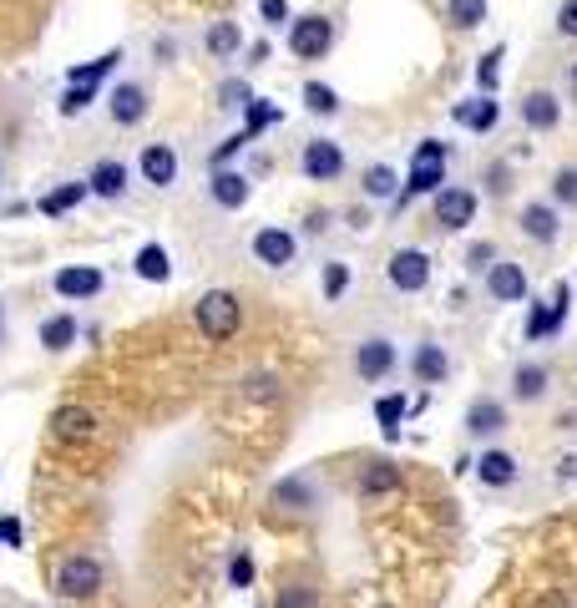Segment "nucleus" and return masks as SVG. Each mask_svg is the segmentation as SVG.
I'll return each mask as SVG.
<instances>
[{
	"mask_svg": "<svg viewBox=\"0 0 577 608\" xmlns=\"http://www.w3.org/2000/svg\"><path fill=\"white\" fill-rule=\"evenodd\" d=\"M329 223H335V213H329V208H314V213L304 218V239H324Z\"/></svg>",
	"mask_w": 577,
	"mask_h": 608,
	"instance_id": "obj_49",
	"label": "nucleus"
},
{
	"mask_svg": "<svg viewBox=\"0 0 577 608\" xmlns=\"http://www.w3.org/2000/svg\"><path fill=\"white\" fill-rule=\"evenodd\" d=\"M269 507H274L279 517H314V512L324 507V482H319V472H309V467L284 472V477L269 487Z\"/></svg>",
	"mask_w": 577,
	"mask_h": 608,
	"instance_id": "obj_3",
	"label": "nucleus"
},
{
	"mask_svg": "<svg viewBox=\"0 0 577 608\" xmlns=\"http://www.w3.org/2000/svg\"><path fill=\"white\" fill-rule=\"evenodd\" d=\"M228 588H254V553L249 548H233V558H228Z\"/></svg>",
	"mask_w": 577,
	"mask_h": 608,
	"instance_id": "obj_45",
	"label": "nucleus"
},
{
	"mask_svg": "<svg viewBox=\"0 0 577 608\" xmlns=\"http://www.w3.org/2000/svg\"><path fill=\"white\" fill-rule=\"evenodd\" d=\"M102 583H107V568H102L97 553H66V558L51 568V588H56L61 598H71V603L92 598Z\"/></svg>",
	"mask_w": 577,
	"mask_h": 608,
	"instance_id": "obj_4",
	"label": "nucleus"
},
{
	"mask_svg": "<svg viewBox=\"0 0 577 608\" xmlns=\"http://www.w3.org/2000/svg\"><path fill=\"white\" fill-rule=\"evenodd\" d=\"M92 193H87V178H71V183H56V188H46L41 198H36V213L41 218H66L71 208H81Z\"/></svg>",
	"mask_w": 577,
	"mask_h": 608,
	"instance_id": "obj_28",
	"label": "nucleus"
},
{
	"mask_svg": "<svg viewBox=\"0 0 577 608\" xmlns=\"http://www.w3.org/2000/svg\"><path fill=\"white\" fill-rule=\"evenodd\" d=\"M405 370H410V380H416V386H446V380H451V350H446L436 335H426V340L410 345Z\"/></svg>",
	"mask_w": 577,
	"mask_h": 608,
	"instance_id": "obj_12",
	"label": "nucleus"
},
{
	"mask_svg": "<svg viewBox=\"0 0 577 608\" xmlns=\"http://www.w3.org/2000/svg\"><path fill=\"white\" fill-rule=\"evenodd\" d=\"M147 112H152V92H147L142 82H117V87L107 92V117H112L117 127H142Z\"/></svg>",
	"mask_w": 577,
	"mask_h": 608,
	"instance_id": "obj_21",
	"label": "nucleus"
},
{
	"mask_svg": "<svg viewBox=\"0 0 577 608\" xmlns=\"http://www.w3.org/2000/svg\"><path fill=\"white\" fill-rule=\"evenodd\" d=\"M395 370H400V340L390 330H365L350 340V375L360 386H390Z\"/></svg>",
	"mask_w": 577,
	"mask_h": 608,
	"instance_id": "obj_1",
	"label": "nucleus"
},
{
	"mask_svg": "<svg viewBox=\"0 0 577 608\" xmlns=\"http://www.w3.org/2000/svg\"><path fill=\"white\" fill-rule=\"evenodd\" d=\"M547 203H557L562 213L577 208V163H562V168L552 173V183H547Z\"/></svg>",
	"mask_w": 577,
	"mask_h": 608,
	"instance_id": "obj_38",
	"label": "nucleus"
},
{
	"mask_svg": "<svg viewBox=\"0 0 577 608\" xmlns=\"http://www.w3.org/2000/svg\"><path fill=\"white\" fill-rule=\"evenodd\" d=\"M547 391H552V365L547 360H517L512 365V380H507L512 406H537V401H547Z\"/></svg>",
	"mask_w": 577,
	"mask_h": 608,
	"instance_id": "obj_19",
	"label": "nucleus"
},
{
	"mask_svg": "<svg viewBox=\"0 0 577 608\" xmlns=\"http://www.w3.org/2000/svg\"><path fill=\"white\" fill-rule=\"evenodd\" d=\"M517 228H522V239L537 244V249H552L562 239V208L547 203V198H527L517 208Z\"/></svg>",
	"mask_w": 577,
	"mask_h": 608,
	"instance_id": "obj_13",
	"label": "nucleus"
},
{
	"mask_svg": "<svg viewBox=\"0 0 577 608\" xmlns=\"http://www.w3.org/2000/svg\"><path fill=\"white\" fill-rule=\"evenodd\" d=\"M132 173H137V178H142L147 188L168 193V188L178 183V173H183V158H178V147H173V142H147V147L137 152Z\"/></svg>",
	"mask_w": 577,
	"mask_h": 608,
	"instance_id": "obj_11",
	"label": "nucleus"
},
{
	"mask_svg": "<svg viewBox=\"0 0 577 608\" xmlns=\"http://www.w3.org/2000/svg\"><path fill=\"white\" fill-rule=\"evenodd\" d=\"M127 188H132V163H122V158H97V163L87 168V193H92V198L122 203Z\"/></svg>",
	"mask_w": 577,
	"mask_h": 608,
	"instance_id": "obj_22",
	"label": "nucleus"
},
{
	"mask_svg": "<svg viewBox=\"0 0 577 608\" xmlns=\"http://www.w3.org/2000/svg\"><path fill=\"white\" fill-rule=\"evenodd\" d=\"M254 193V178L249 173H238V168H208V183H203V198L223 213H238L243 203H249Z\"/></svg>",
	"mask_w": 577,
	"mask_h": 608,
	"instance_id": "obj_18",
	"label": "nucleus"
},
{
	"mask_svg": "<svg viewBox=\"0 0 577 608\" xmlns=\"http://www.w3.org/2000/svg\"><path fill=\"white\" fill-rule=\"evenodd\" d=\"M567 102H577V61H567Z\"/></svg>",
	"mask_w": 577,
	"mask_h": 608,
	"instance_id": "obj_55",
	"label": "nucleus"
},
{
	"mask_svg": "<svg viewBox=\"0 0 577 608\" xmlns=\"http://www.w3.org/2000/svg\"><path fill=\"white\" fill-rule=\"evenodd\" d=\"M481 294H486V304H522V299L532 294L527 264H522V259H512V254H502L497 264H491V269L481 274Z\"/></svg>",
	"mask_w": 577,
	"mask_h": 608,
	"instance_id": "obj_9",
	"label": "nucleus"
},
{
	"mask_svg": "<svg viewBox=\"0 0 577 608\" xmlns=\"http://www.w3.org/2000/svg\"><path fill=\"white\" fill-rule=\"evenodd\" d=\"M132 274L147 279V284H168V279H173V259H168V249H162V244H142V249L132 254Z\"/></svg>",
	"mask_w": 577,
	"mask_h": 608,
	"instance_id": "obj_31",
	"label": "nucleus"
},
{
	"mask_svg": "<svg viewBox=\"0 0 577 608\" xmlns=\"http://www.w3.org/2000/svg\"><path fill=\"white\" fill-rule=\"evenodd\" d=\"M97 97H102V87H87V82H61L56 112H61V117H81V112H87Z\"/></svg>",
	"mask_w": 577,
	"mask_h": 608,
	"instance_id": "obj_37",
	"label": "nucleus"
},
{
	"mask_svg": "<svg viewBox=\"0 0 577 608\" xmlns=\"http://www.w3.org/2000/svg\"><path fill=\"white\" fill-rule=\"evenodd\" d=\"M552 26H557L562 41H577V0H562L557 16H552Z\"/></svg>",
	"mask_w": 577,
	"mask_h": 608,
	"instance_id": "obj_47",
	"label": "nucleus"
},
{
	"mask_svg": "<svg viewBox=\"0 0 577 608\" xmlns=\"http://www.w3.org/2000/svg\"><path fill=\"white\" fill-rule=\"evenodd\" d=\"M122 66V51H107V56H97V61H81V66H66V76L61 82H87V87H102L107 76Z\"/></svg>",
	"mask_w": 577,
	"mask_h": 608,
	"instance_id": "obj_34",
	"label": "nucleus"
},
{
	"mask_svg": "<svg viewBox=\"0 0 577 608\" xmlns=\"http://www.w3.org/2000/svg\"><path fill=\"white\" fill-rule=\"evenodd\" d=\"M471 472H476V482H481L486 492H507V487L522 482V462H517L507 446H486L476 462H471Z\"/></svg>",
	"mask_w": 577,
	"mask_h": 608,
	"instance_id": "obj_17",
	"label": "nucleus"
},
{
	"mask_svg": "<svg viewBox=\"0 0 577 608\" xmlns=\"http://www.w3.org/2000/svg\"><path fill=\"white\" fill-rule=\"evenodd\" d=\"M512 188H517V173H512V163H507V158H491V163L481 168V193H486V198L507 203V198H512Z\"/></svg>",
	"mask_w": 577,
	"mask_h": 608,
	"instance_id": "obj_35",
	"label": "nucleus"
},
{
	"mask_svg": "<svg viewBox=\"0 0 577 608\" xmlns=\"http://www.w3.org/2000/svg\"><path fill=\"white\" fill-rule=\"evenodd\" d=\"M355 492H360L365 502H375V497H390V492H400V467L390 462V456H370V462H360Z\"/></svg>",
	"mask_w": 577,
	"mask_h": 608,
	"instance_id": "obj_25",
	"label": "nucleus"
},
{
	"mask_svg": "<svg viewBox=\"0 0 577 608\" xmlns=\"http://www.w3.org/2000/svg\"><path fill=\"white\" fill-rule=\"evenodd\" d=\"M193 325H198V335L213 340V345L233 340L238 325H243V304H238V294H233V289H203L198 304H193Z\"/></svg>",
	"mask_w": 577,
	"mask_h": 608,
	"instance_id": "obj_2",
	"label": "nucleus"
},
{
	"mask_svg": "<svg viewBox=\"0 0 577 608\" xmlns=\"http://www.w3.org/2000/svg\"><path fill=\"white\" fill-rule=\"evenodd\" d=\"M0 543H11V548H21V543H26L21 517H0Z\"/></svg>",
	"mask_w": 577,
	"mask_h": 608,
	"instance_id": "obj_50",
	"label": "nucleus"
},
{
	"mask_svg": "<svg viewBox=\"0 0 577 608\" xmlns=\"http://www.w3.org/2000/svg\"><path fill=\"white\" fill-rule=\"evenodd\" d=\"M0 345H6V304H0Z\"/></svg>",
	"mask_w": 577,
	"mask_h": 608,
	"instance_id": "obj_56",
	"label": "nucleus"
},
{
	"mask_svg": "<svg viewBox=\"0 0 577 608\" xmlns=\"http://www.w3.org/2000/svg\"><path fill=\"white\" fill-rule=\"evenodd\" d=\"M259 16H264V26H289L294 21L289 0H259Z\"/></svg>",
	"mask_w": 577,
	"mask_h": 608,
	"instance_id": "obj_48",
	"label": "nucleus"
},
{
	"mask_svg": "<svg viewBox=\"0 0 577 608\" xmlns=\"http://www.w3.org/2000/svg\"><path fill=\"white\" fill-rule=\"evenodd\" d=\"M567 310H572V284H557V289H552V304L537 299L532 310H527V345L552 340V335L567 325Z\"/></svg>",
	"mask_w": 577,
	"mask_h": 608,
	"instance_id": "obj_16",
	"label": "nucleus"
},
{
	"mask_svg": "<svg viewBox=\"0 0 577 608\" xmlns=\"http://www.w3.org/2000/svg\"><path fill=\"white\" fill-rule=\"evenodd\" d=\"M441 188H446V163H441V158H410V173L400 178L395 203L405 208V203H416V198H426V193H441Z\"/></svg>",
	"mask_w": 577,
	"mask_h": 608,
	"instance_id": "obj_23",
	"label": "nucleus"
},
{
	"mask_svg": "<svg viewBox=\"0 0 577 608\" xmlns=\"http://www.w3.org/2000/svg\"><path fill=\"white\" fill-rule=\"evenodd\" d=\"M249 102H254V87L243 82V76H223V87H218V107H223V112H243Z\"/></svg>",
	"mask_w": 577,
	"mask_h": 608,
	"instance_id": "obj_42",
	"label": "nucleus"
},
{
	"mask_svg": "<svg viewBox=\"0 0 577 608\" xmlns=\"http://www.w3.org/2000/svg\"><path fill=\"white\" fill-rule=\"evenodd\" d=\"M249 254H254V264H264V269H289L294 259H299V234L294 228H284V223H259L254 234H249Z\"/></svg>",
	"mask_w": 577,
	"mask_h": 608,
	"instance_id": "obj_8",
	"label": "nucleus"
},
{
	"mask_svg": "<svg viewBox=\"0 0 577 608\" xmlns=\"http://www.w3.org/2000/svg\"><path fill=\"white\" fill-rule=\"evenodd\" d=\"M284 46H289V56H299V61H324L329 51H335V21H329L324 11L294 16V21L284 26Z\"/></svg>",
	"mask_w": 577,
	"mask_h": 608,
	"instance_id": "obj_5",
	"label": "nucleus"
},
{
	"mask_svg": "<svg viewBox=\"0 0 577 608\" xmlns=\"http://www.w3.org/2000/svg\"><path fill=\"white\" fill-rule=\"evenodd\" d=\"M345 142H335V137H309L304 147H299V173H304V183H335V178H345Z\"/></svg>",
	"mask_w": 577,
	"mask_h": 608,
	"instance_id": "obj_7",
	"label": "nucleus"
},
{
	"mask_svg": "<svg viewBox=\"0 0 577 608\" xmlns=\"http://www.w3.org/2000/svg\"><path fill=\"white\" fill-rule=\"evenodd\" d=\"M249 142H254L249 132H233V137H223V142H218V147L208 152V168H228V163L238 158V152H243V147H249Z\"/></svg>",
	"mask_w": 577,
	"mask_h": 608,
	"instance_id": "obj_46",
	"label": "nucleus"
},
{
	"mask_svg": "<svg viewBox=\"0 0 577 608\" xmlns=\"http://www.w3.org/2000/svg\"><path fill=\"white\" fill-rule=\"evenodd\" d=\"M81 340V320L71 315V310H56V315H46L41 325H36V345L46 350V355H61V350H71Z\"/></svg>",
	"mask_w": 577,
	"mask_h": 608,
	"instance_id": "obj_26",
	"label": "nucleus"
},
{
	"mask_svg": "<svg viewBox=\"0 0 577 608\" xmlns=\"http://www.w3.org/2000/svg\"><path fill=\"white\" fill-rule=\"evenodd\" d=\"M507 426H512V411H507L502 396H476V401L461 411V431H466L471 441H497Z\"/></svg>",
	"mask_w": 577,
	"mask_h": 608,
	"instance_id": "obj_14",
	"label": "nucleus"
},
{
	"mask_svg": "<svg viewBox=\"0 0 577 608\" xmlns=\"http://www.w3.org/2000/svg\"><path fill=\"white\" fill-rule=\"evenodd\" d=\"M451 117L466 127V132H476V137H486L491 127L502 122V102L491 97V92H476V97H461L456 107H451Z\"/></svg>",
	"mask_w": 577,
	"mask_h": 608,
	"instance_id": "obj_24",
	"label": "nucleus"
},
{
	"mask_svg": "<svg viewBox=\"0 0 577 608\" xmlns=\"http://www.w3.org/2000/svg\"><path fill=\"white\" fill-rule=\"evenodd\" d=\"M274 608H324V603H319V588H314L309 578H294V583L279 588Z\"/></svg>",
	"mask_w": 577,
	"mask_h": 608,
	"instance_id": "obj_39",
	"label": "nucleus"
},
{
	"mask_svg": "<svg viewBox=\"0 0 577 608\" xmlns=\"http://www.w3.org/2000/svg\"><path fill=\"white\" fill-rule=\"evenodd\" d=\"M446 21L456 31H476L486 21V0H446Z\"/></svg>",
	"mask_w": 577,
	"mask_h": 608,
	"instance_id": "obj_40",
	"label": "nucleus"
},
{
	"mask_svg": "<svg viewBox=\"0 0 577 608\" xmlns=\"http://www.w3.org/2000/svg\"><path fill=\"white\" fill-rule=\"evenodd\" d=\"M405 416H410L405 396L385 391V396L375 401V421H380V436H385V441H400V421H405Z\"/></svg>",
	"mask_w": 577,
	"mask_h": 608,
	"instance_id": "obj_36",
	"label": "nucleus"
},
{
	"mask_svg": "<svg viewBox=\"0 0 577 608\" xmlns=\"http://www.w3.org/2000/svg\"><path fill=\"white\" fill-rule=\"evenodd\" d=\"M395 193H400V173L390 163H370L360 173V198L365 203H395Z\"/></svg>",
	"mask_w": 577,
	"mask_h": 608,
	"instance_id": "obj_30",
	"label": "nucleus"
},
{
	"mask_svg": "<svg viewBox=\"0 0 577 608\" xmlns=\"http://www.w3.org/2000/svg\"><path fill=\"white\" fill-rule=\"evenodd\" d=\"M249 396H269V401H279V380H274V375H249Z\"/></svg>",
	"mask_w": 577,
	"mask_h": 608,
	"instance_id": "obj_51",
	"label": "nucleus"
},
{
	"mask_svg": "<svg viewBox=\"0 0 577 608\" xmlns=\"http://www.w3.org/2000/svg\"><path fill=\"white\" fill-rule=\"evenodd\" d=\"M446 152H451V147H446L441 137H426V142H416V158H441V163H446Z\"/></svg>",
	"mask_w": 577,
	"mask_h": 608,
	"instance_id": "obj_52",
	"label": "nucleus"
},
{
	"mask_svg": "<svg viewBox=\"0 0 577 608\" xmlns=\"http://www.w3.org/2000/svg\"><path fill=\"white\" fill-rule=\"evenodd\" d=\"M269 61V41H259V46H249V66H264Z\"/></svg>",
	"mask_w": 577,
	"mask_h": 608,
	"instance_id": "obj_54",
	"label": "nucleus"
},
{
	"mask_svg": "<svg viewBox=\"0 0 577 608\" xmlns=\"http://www.w3.org/2000/svg\"><path fill=\"white\" fill-rule=\"evenodd\" d=\"M279 122H284V112H279V107H269L264 97H254L249 107H243V132H249V137H259L264 127H279Z\"/></svg>",
	"mask_w": 577,
	"mask_h": 608,
	"instance_id": "obj_41",
	"label": "nucleus"
},
{
	"mask_svg": "<svg viewBox=\"0 0 577 608\" xmlns=\"http://www.w3.org/2000/svg\"><path fill=\"white\" fill-rule=\"evenodd\" d=\"M476 208H481V193L471 183H446L441 193H431V218H436L441 234H461V228H471Z\"/></svg>",
	"mask_w": 577,
	"mask_h": 608,
	"instance_id": "obj_6",
	"label": "nucleus"
},
{
	"mask_svg": "<svg viewBox=\"0 0 577 608\" xmlns=\"http://www.w3.org/2000/svg\"><path fill=\"white\" fill-rule=\"evenodd\" d=\"M431 254L426 249H395L390 259H385V279H390V289L395 294H426L431 289Z\"/></svg>",
	"mask_w": 577,
	"mask_h": 608,
	"instance_id": "obj_10",
	"label": "nucleus"
},
{
	"mask_svg": "<svg viewBox=\"0 0 577 608\" xmlns=\"http://www.w3.org/2000/svg\"><path fill=\"white\" fill-rule=\"evenodd\" d=\"M572 477H577V451L557 456V482H572Z\"/></svg>",
	"mask_w": 577,
	"mask_h": 608,
	"instance_id": "obj_53",
	"label": "nucleus"
},
{
	"mask_svg": "<svg viewBox=\"0 0 577 608\" xmlns=\"http://www.w3.org/2000/svg\"><path fill=\"white\" fill-rule=\"evenodd\" d=\"M0 188H6V158H0Z\"/></svg>",
	"mask_w": 577,
	"mask_h": 608,
	"instance_id": "obj_57",
	"label": "nucleus"
},
{
	"mask_svg": "<svg viewBox=\"0 0 577 608\" xmlns=\"http://www.w3.org/2000/svg\"><path fill=\"white\" fill-rule=\"evenodd\" d=\"M502 56H507V46H491L481 61H476V87L481 92H497V76H502Z\"/></svg>",
	"mask_w": 577,
	"mask_h": 608,
	"instance_id": "obj_44",
	"label": "nucleus"
},
{
	"mask_svg": "<svg viewBox=\"0 0 577 608\" xmlns=\"http://www.w3.org/2000/svg\"><path fill=\"white\" fill-rule=\"evenodd\" d=\"M51 431L61 436V441H87V436H97L102 431V416L92 411V406H56V416H51Z\"/></svg>",
	"mask_w": 577,
	"mask_h": 608,
	"instance_id": "obj_27",
	"label": "nucleus"
},
{
	"mask_svg": "<svg viewBox=\"0 0 577 608\" xmlns=\"http://www.w3.org/2000/svg\"><path fill=\"white\" fill-rule=\"evenodd\" d=\"M350 284H355V269L345 264V259H324L319 264V294L335 304V299H345L350 294Z\"/></svg>",
	"mask_w": 577,
	"mask_h": 608,
	"instance_id": "obj_33",
	"label": "nucleus"
},
{
	"mask_svg": "<svg viewBox=\"0 0 577 608\" xmlns=\"http://www.w3.org/2000/svg\"><path fill=\"white\" fill-rule=\"evenodd\" d=\"M299 102H304V112L309 117H340L345 112V102H340V92L329 87V82H304V92H299Z\"/></svg>",
	"mask_w": 577,
	"mask_h": 608,
	"instance_id": "obj_32",
	"label": "nucleus"
},
{
	"mask_svg": "<svg viewBox=\"0 0 577 608\" xmlns=\"http://www.w3.org/2000/svg\"><path fill=\"white\" fill-rule=\"evenodd\" d=\"M51 289H56L66 304H87V299H97V294L107 289V274H102L97 264H61V269L51 274Z\"/></svg>",
	"mask_w": 577,
	"mask_h": 608,
	"instance_id": "obj_15",
	"label": "nucleus"
},
{
	"mask_svg": "<svg viewBox=\"0 0 577 608\" xmlns=\"http://www.w3.org/2000/svg\"><path fill=\"white\" fill-rule=\"evenodd\" d=\"M517 122H522L527 132H557V122H562V97H557L552 87L522 92V97H517Z\"/></svg>",
	"mask_w": 577,
	"mask_h": 608,
	"instance_id": "obj_20",
	"label": "nucleus"
},
{
	"mask_svg": "<svg viewBox=\"0 0 577 608\" xmlns=\"http://www.w3.org/2000/svg\"><path fill=\"white\" fill-rule=\"evenodd\" d=\"M203 51H208V61H233L243 51V26L238 21H208Z\"/></svg>",
	"mask_w": 577,
	"mask_h": 608,
	"instance_id": "obj_29",
	"label": "nucleus"
},
{
	"mask_svg": "<svg viewBox=\"0 0 577 608\" xmlns=\"http://www.w3.org/2000/svg\"><path fill=\"white\" fill-rule=\"evenodd\" d=\"M497 259H502V249H497V244H491V239H476V244L466 249V259H461V264H466V274H471V279H481V274H486L491 264H497Z\"/></svg>",
	"mask_w": 577,
	"mask_h": 608,
	"instance_id": "obj_43",
	"label": "nucleus"
}]
</instances>
